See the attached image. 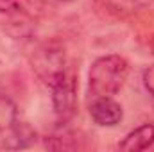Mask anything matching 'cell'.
Instances as JSON below:
<instances>
[{"instance_id": "cell-1", "label": "cell", "mask_w": 154, "mask_h": 152, "mask_svg": "<svg viewBox=\"0 0 154 152\" xmlns=\"http://www.w3.org/2000/svg\"><path fill=\"white\" fill-rule=\"evenodd\" d=\"M129 75V63L118 54L97 57L88 74V95L91 99L113 97L125 84Z\"/></svg>"}, {"instance_id": "cell-2", "label": "cell", "mask_w": 154, "mask_h": 152, "mask_svg": "<svg viewBox=\"0 0 154 152\" xmlns=\"http://www.w3.org/2000/svg\"><path fill=\"white\" fill-rule=\"evenodd\" d=\"M34 141L36 132L20 120L16 104L7 95H0V149L20 150Z\"/></svg>"}, {"instance_id": "cell-3", "label": "cell", "mask_w": 154, "mask_h": 152, "mask_svg": "<svg viewBox=\"0 0 154 152\" xmlns=\"http://www.w3.org/2000/svg\"><path fill=\"white\" fill-rule=\"evenodd\" d=\"M72 66L66 61V54L59 45H43L32 54V70L48 88L65 75Z\"/></svg>"}, {"instance_id": "cell-4", "label": "cell", "mask_w": 154, "mask_h": 152, "mask_svg": "<svg viewBox=\"0 0 154 152\" xmlns=\"http://www.w3.org/2000/svg\"><path fill=\"white\" fill-rule=\"evenodd\" d=\"M52 109L59 123H68L77 113V75L70 68L61 79L50 86Z\"/></svg>"}, {"instance_id": "cell-5", "label": "cell", "mask_w": 154, "mask_h": 152, "mask_svg": "<svg viewBox=\"0 0 154 152\" xmlns=\"http://www.w3.org/2000/svg\"><path fill=\"white\" fill-rule=\"evenodd\" d=\"M90 116L93 123L100 127H115L122 122L124 111L122 106L113 100V97H99L90 104Z\"/></svg>"}, {"instance_id": "cell-6", "label": "cell", "mask_w": 154, "mask_h": 152, "mask_svg": "<svg viewBox=\"0 0 154 152\" xmlns=\"http://www.w3.org/2000/svg\"><path fill=\"white\" fill-rule=\"evenodd\" d=\"M45 11V0H0V14L18 20H38Z\"/></svg>"}, {"instance_id": "cell-7", "label": "cell", "mask_w": 154, "mask_h": 152, "mask_svg": "<svg viewBox=\"0 0 154 152\" xmlns=\"http://www.w3.org/2000/svg\"><path fill=\"white\" fill-rule=\"evenodd\" d=\"M154 143V123H143L136 129H133L120 143L118 149L125 152L145 150Z\"/></svg>"}, {"instance_id": "cell-8", "label": "cell", "mask_w": 154, "mask_h": 152, "mask_svg": "<svg viewBox=\"0 0 154 152\" xmlns=\"http://www.w3.org/2000/svg\"><path fill=\"white\" fill-rule=\"evenodd\" d=\"M82 141H84V138H79L77 132L63 131V132H56V134L47 136L43 145H45V149H50V150H77V149L86 147Z\"/></svg>"}, {"instance_id": "cell-9", "label": "cell", "mask_w": 154, "mask_h": 152, "mask_svg": "<svg viewBox=\"0 0 154 152\" xmlns=\"http://www.w3.org/2000/svg\"><path fill=\"white\" fill-rule=\"evenodd\" d=\"M143 86L154 97V65H151L149 68H145V72H143Z\"/></svg>"}, {"instance_id": "cell-10", "label": "cell", "mask_w": 154, "mask_h": 152, "mask_svg": "<svg viewBox=\"0 0 154 152\" xmlns=\"http://www.w3.org/2000/svg\"><path fill=\"white\" fill-rule=\"evenodd\" d=\"M61 2H72V0H61Z\"/></svg>"}]
</instances>
